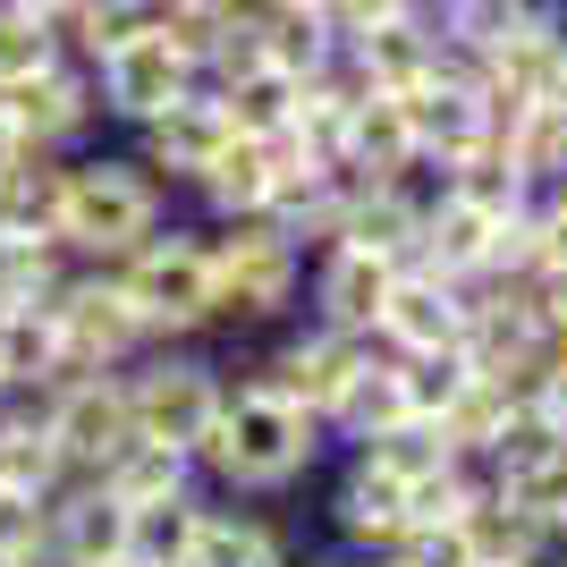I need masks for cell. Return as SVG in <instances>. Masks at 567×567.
I'll return each mask as SVG.
<instances>
[{
  "label": "cell",
  "instance_id": "6da1fadb",
  "mask_svg": "<svg viewBox=\"0 0 567 567\" xmlns=\"http://www.w3.org/2000/svg\"><path fill=\"white\" fill-rule=\"evenodd\" d=\"M331 432L322 415L271 399V390H229L213 432L195 441V483L213 499H288L331 466Z\"/></svg>",
  "mask_w": 567,
  "mask_h": 567
},
{
  "label": "cell",
  "instance_id": "7a4b0ae2",
  "mask_svg": "<svg viewBox=\"0 0 567 567\" xmlns=\"http://www.w3.org/2000/svg\"><path fill=\"white\" fill-rule=\"evenodd\" d=\"M178 213V195L153 178V169L127 153V144H85L69 153V178H60V246L76 262H118L144 229H162Z\"/></svg>",
  "mask_w": 567,
  "mask_h": 567
},
{
  "label": "cell",
  "instance_id": "3957f363",
  "mask_svg": "<svg viewBox=\"0 0 567 567\" xmlns=\"http://www.w3.org/2000/svg\"><path fill=\"white\" fill-rule=\"evenodd\" d=\"M118 280V297L136 306L144 339L169 348V339H213V237L195 213H169L162 229H144L118 262H102Z\"/></svg>",
  "mask_w": 567,
  "mask_h": 567
},
{
  "label": "cell",
  "instance_id": "277c9868",
  "mask_svg": "<svg viewBox=\"0 0 567 567\" xmlns=\"http://www.w3.org/2000/svg\"><path fill=\"white\" fill-rule=\"evenodd\" d=\"M213 237V339H262L280 331L306 297V246L280 237L262 213L246 220H204Z\"/></svg>",
  "mask_w": 567,
  "mask_h": 567
},
{
  "label": "cell",
  "instance_id": "5b68a950",
  "mask_svg": "<svg viewBox=\"0 0 567 567\" xmlns=\"http://www.w3.org/2000/svg\"><path fill=\"white\" fill-rule=\"evenodd\" d=\"M127 415H136V441H162V450H187L213 432L220 399H229V373H220L213 339H169V348H144L127 364Z\"/></svg>",
  "mask_w": 567,
  "mask_h": 567
},
{
  "label": "cell",
  "instance_id": "8992f818",
  "mask_svg": "<svg viewBox=\"0 0 567 567\" xmlns=\"http://www.w3.org/2000/svg\"><path fill=\"white\" fill-rule=\"evenodd\" d=\"M195 85H204V69H195L187 51L169 43L162 25H144V34H127L118 51H102V60H94L102 127H118V136H136L144 118H162L169 102H187Z\"/></svg>",
  "mask_w": 567,
  "mask_h": 567
},
{
  "label": "cell",
  "instance_id": "52a82bcc",
  "mask_svg": "<svg viewBox=\"0 0 567 567\" xmlns=\"http://www.w3.org/2000/svg\"><path fill=\"white\" fill-rule=\"evenodd\" d=\"M51 322H60V348H69V373H127L153 339H144L136 306L118 297V280L102 262H76L60 297H51Z\"/></svg>",
  "mask_w": 567,
  "mask_h": 567
},
{
  "label": "cell",
  "instance_id": "ba28073f",
  "mask_svg": "<svg viewBox=\"0 0 567 567\" xmlns=\"http://www.w3.org/2000/svg\"><path fill=\"white\" fill-rule=\"evenodd\" d=\"M34 406H43V432H51V450H60L69 474H102L127 441H136L127 381L118 373H69V381H51Z\"/></svg>",
  "mask_w": 567,
  "mask_h": 567
},
{
  "label": "cell",
  "instance_id": "9c48e42d",
  "mask_svg": "<svg viewBox=\"0 0 567 567\" xmlns=\"http://www.w3.org/2000/svg\"><path fill=\"white\" fill-rule=\"evenodd\" d=\"M0 111H9V127H18L25 144H43V153H85V144H102V102H94V69H85V60H43L34 76L0 85Z\"/></svg>",
  "mask_w": 567,
  "mask_h": 567
},
{
  "label": "cell",
  "instance_id": "30bf717a",
  "mask_svg": "<svg viewBox=\"0 0 567 567\" xmlns=\"http://www.w3.org/2000/svg\"><path fill=\"white\" fill-rule=\"evenodd\" d=\"M399 534H406V483H390L373 457L339 450V474L322 483V543L348 559H381V550H399Z\"/></svg>",
  "mask_w": 567,
  "mask_h": 567
},
{
  "label": "cell",
  "instance_id": "8fae6325",
  "mask_svg": "<svg viewBox=\"0 0 567 567\" xmlns=\"http://www.w3.org/2000/svg\"><path fill=\"white\" fill-rule=\"evenodd\" d=\"M390 280H399V262H381V255H364V246H339V237H331V246H313V255H306V297H297V313L322 322V331L373 339Z\"/></svg>",
  "mask_w": 567,
  "mask_h": 567
},
{
  "label": "cell",
  "instance_id": "7c38bea8",
  "mask_svg": "<svg viewBox=\"0 0 567 567\" xmlns=\"http://www.w3.org/2000/svg\"><path fill=\"white\" fill-rule=\"evenodd\" d=\"M399 111H406V136H415V153H432V162H457V153H474V144L499 127L492 85H483L466 60H450V69L424 76L415 94H399Z\"/></svg>",
  "mask_w": 567,
  "mask_h": 567
},
{
  "label": "cell",
  "instance_id": "4fadbf2b",
  "mask_svg": "<svg viewBox=\"0 0 567 567\" xmlns=\"http://www.w3.org/2000/svg\"><path fill=\"white\" fill-rule=\"evenodd\" d=\"M229 136H237V127H229V111L213 102V85H195L187 102H169L162 118H144L136 136H127V153H136L169 195H187L195 178L220 162V144H229Z\"/></svg>",
  "mask_w": 567,
  "mask_h": 567
},
{
  "label": "cell",
  "instance_id": "5bb4252c",
  "mask_svg": "<svg viewBox=\"0 0 567 567\" xmlns=\"http://www.w3.org/2000/svg\"><path fill=\"white\" fill-rule=\"evenodd\" d=\"M297 550H306V534L280 517V499H213L204 492L187 567H288Z\"/></svg>",
  "mask_w": 567,
  "mask_h": 567
},
{
  "label": "cell",
  "instance_id": "9a60e30c",
  "mask_svg": "<svg viewBox=\"0 0 567 567\" xmlns=\"http://www.w3.org/2000/svg\"><path fill=\"white\" fill-rule=\"evenodd\" d=\"M457 339H466V297H457V280H441L424 262H399V280L381 297V322H373V348L432 355V348H457Z\"/></svg>",
  "mask_w": 567,
  "mask_h": 567
},
{
  "label": "cell",
  "instance_id": "2e32d148",
  "mask_svg": "<svg viewBox=\"0 0 567 567\" xmlns=\"http://www.w3.org/2000/svg\"><path fill=\"white\" fill-rule=\"evenodd\" d=\"M348 51V69L364 76V94H415L424 76L450 69V43H441V25L424 18V9H399L390 25H373V34H355Z\"/></svg>",
  "mask_w": 567,
  "mask_h": 567
},
{
  "label": "cell",
  "instance_id": "e0dca14e",
  "mask_svg": "<svg viewBox=\"0 0 567 567\" xmlns=\"http://www.w3.org/2000/svg\"><path fill=\"white\" fill-rule=\"evenodd\" d=\"M399 415H415V406H406V381H399V355L364 348L348 364V381L331 390V406H322V432H331V450H364V441L390 432Z\"/></svg>",
  "mask_w": 567,
  "mask_h": 567
},
{
  "label": "cell",
  "instance_id": "ac0fdd59",
  "mask_svg": "<svg viewBox=\"0 0 567 567\" xmlns=\"http://www.w3.org/2000/svg\"><path fill=\"white\" fill-rule=\"evenodd\" d=\"M43 508H51V559H69V567H111V559H127V508L102 492L94 474H69Z\"/></svg>",
  "mask_w": 567,
  "mask_h": 567
},
{
  "label": "cell",
  "instance_id": "d6986e66",
  "mask_svg": "<svg viewBox=\"0 0 567 567\" xmlns=\"http://www.w3.org/2000/svg\"><path fill=\"white\" fill-rule=\"evenodd\" d=\"M457 534H466V559H474V567H543L550 550H559L543 525L525 517L517 499H499L492 483H483V492L457 508Z\"/></svg>",
  "mask_w": 567,
  "mask_h": 567
},
{
  "label": "cell",
  "instance_id": "ffe728a7",
  "mask_svg": "<svg viewBox=\"0 0 567 567\" xmlns=\"http://www.w3.org/2000/svg\"><path fill=\"white\" fill-rule=\"evenodd\" d=\"M51 381H69V348H60L51 306H0V390L43 399Z\"/></svg>",
  "mask_w": 567,
  "mask_h": 567
},
{
  "label": "cell",
  "instance_id": "44dd1931",
  "mask_svg": "<svg viewBox=\"0 0 567 567\" xmlns=\"http://www.w3.org/2000/svg\"><path fill=\"white\" fill-rule=\"evenodd\" d=\"M178 204H187L195 220H246V213H262V204H271V153H262L255 136H229V144H220V162L204 169Z\"/></svg>",
  "mask_w": 567,
  "mask_h": 567
},
{
  "label": "cell",
  "instance_id": "7402d4cb",
  "mask_svg": "<svg viewBox=\"0 0 567 567\" xmlns=\"http://www.w3.org/2000/svg\"><path fill=\"white\" fill-rule=\"evenodd\" d=\"M499 153H508V169H517L525 187L543 195L567 178V102H517V111L492 127Z\"/></svg>",
  "mask_w": 567,
  "mask_h": 567
},
{
  "label": "cell",
  "instance_id": "603a6c76",
  "mask_svg": "<svg viewBox=\"0 0 567 567\" xmlns=\"http://www.w3.org/2000/svg\"><path fill=\"white\" fill-rule=\"evenodd\" d=\"M255 18H262V60H271V69L313 76V69L339 60V34H331V18H322V0H255Z\"/></svg>",
  "mask_w": 567,
  "mask_h": 567
},
{
  "label": "cell",
  "instance_id": "cb8c5ba5",
  "mask_svg": "<svg viewBox=\"0 0 567 567\" xmlns=\"http://www.w3.org/2000/svg\"><path fill=\"white\" fill-rule=\"evenodd\" d=\"M94 483L118 499V508H153V499L195 492V457H187V450H162V441H127V450H118Z\"/></svg>",
  "mask_w": 567,
  "mask_h": 567
},
{
  "label": "cell",
  "instance_id": "d4e9b609",
  "mask_svg": "<svg viewBox=\"0 0 567 567\" xmlns=\"http://www.w3.org/2000/svg\"><path fill=\"white\" fill-rule=\"evenodd\" d=\"M76 255L43 229H0V306H51Z\"/></svg>",
  "mask_w": 567,
  "mask_h": 567
},
{
  "label": "cell",
  "instance_id": "484cf974",
  "mask_svg": "<svg viewBox=\"0 0 567 567\" xmlns=\"http://www.w3.org/2000/svg\"><path fill=\"white\" fill-rule=\"evenodd\" d=\"M213 102L229 111L237 136H280L288 118H297V102H306V76H288V69H271V60H262V69L213 85Z\"/></svg>",
  "mask_w": 567,
  "mask_h": 567
},
{
  "label": "cell",
  "instance_id": "4316f807",
  "mask_svg": "<svg viewBox=\"0 0 567 567\" xmlns=\"http://www.w3.org/2000/svg\"><path fill=\"white\" fill-rule=\"evenodd\" d=\"M415 162V136H406V111L399 94H364L348 118V153H339V169H364V178H399V169Z\"/></svg>",
  "mask_w": 567,
  "mask_h": 567
},
{
  "label": "cell",
  "instance_id": "83f0119b",
  "mask_svg": "<svg viewBox=\"0 0 567 567\" xmlns=\"http://www.w3.org/2000/svg\"><path fill=\"white\" fill-rule=\"evenodd\" d=\"M195 517H204V483L178 492V499H153V508H127V559H144V567H187Z\"/></svg>",
  "mask_w": 567,
  "mask_h": 567
},
{
  "label": "cell",
  "instance_id": "f1b7e54d",
  "mask_svg": "<svg viewBox=\"0 0 567 567\" xmlns=\"http://www.w3.org/2000/svg\"><path fill=\"white\" fill-rule=\"evenodd\" d=\"M355 457H373L390 483H424V474H441V466H457V450H450V432L432 424V415H399L390 432H373Z\"/></svg>",
  "mask_w": 567,
  "mask_h": 567
},
{
  "label": "cell",
  "instance_id": "f546056e",
  "mask_svg": "<svg viewBox=\"0 0 567 567\" xmlns=\"http://www.w3.org/2000/svg\"><path fill=\"white\" fill-rule=\"evenodd\" d=\"M508 406H517V390H499V381L466 373V390H457V399L441 406L432 424L450 432V450H457V457H474V466H483V450H492V441H499V424H508Z\"/></svg>",
  "mask_w": 567,
  "mask_h": 567
},
{
  "label": "cell",
  "instance_id": "4dcf8cb0",
  "mask_svg": "<svg viewBox=\"0 0 567 567\" xmlns=\"http://www.w3.org/2000/svg\"><path fill=\"white\" fill-rule=\"evenodd\" d=\"M0 567H51V508L0 483Z\"/></svg>",
  "mask_w": 567,
  "mask_h": 567
},
{
  "label": "cell",
  "instance_id": "1f68e13d",
  "mask_svg": "<svg viewBox=\"0 0 567 567\" xmlns=\"http://www.w3.org/2000/svg\"><path fill=\"white\" fill-rule=\"evenodd\" d=\"M466 348H432V355H399V381H406V406L415 415H441V406L466 390Z\"/></svg>",
  "mask_w": 567,
  "mask_h": 567
},
{
  "label": "cell",
  "instance_id": "d6a6232c",
  "mask_svg": "<svg viewBox=\"0 0 567 567\" xmlns=\"http://www.w3.org/2000/svg\"><path fill=\"white\" fill-rule=\"evenodd\" d=\"M246 69H262V18H255V0L213 34V51H204V85H229V76H246Z\"/></svg>",
  "mask_w": 567,
  "mask_h": 567
},
{
  "label": "cell",
  "instance_id": "836d02e7",
  "mask_svg": "<svg viewBox=\"0 0 567 567\" xmlns=\"http://www.w3.org/2000/svg\"><path fill=\"white\" fill-rule=\"evenodd\" d=\"M43 60H60V51H51V25L34 18V9H0V85L34 76Z\"/></svg>",
  "mask_w": 567,
  "mask_h": 567
},
{
  "label": "cell",
  "instance_id": "e575fe53",
  "mask_svg": "<svg viewBox=\"0 0 567 567\" xmlns=\"http://www.w3.org/2000/svg\"><path fill=\"white\" fill-rule=\"evenodd\" d=\"M390 559H406V567H474V559H466V534H457V517H450V525H406Z\"/></svg>",
  "mask_w": 567,
  "mask_h": 567
},
{
  "label": "cell",
  "instance_id": "d590c367",
  "mask_svg": "<svg viewBox=\"0 0 567 567\" xmlns=\"http://www.w3.org/2000/svg\"><path fill=\"white\" fill-rule=\"evenodd\" d=\"M399 9H415V0H322V18H331V34H339V43H355V34L390 25Z\"/></svg>",
  "mask_w": 567,
  "mask_h": 567
},
{
  "label": "cell",
  "instance_id": "8d00e7d4",
  "mask_svg": "<svg viewBox=\"0 0 567 567\" xmlns=\"http://www.w3.org/2000/svg\"><path fill=\"white\" fill-rule=\"evenodd\" d=\"M525 297H534V313H543L550 348H567V262H550V271H534V280H525Z\"/></svg>",
  "mask_w": 567,
  "mask_h": 567
},
{
  "label": "cell",
  "instance_id": "74e56055",
  "mask_svg": "<svg viewBox=\"0 0 567 567\" xmlns=\"http://www.w3.org/2000/svg\"><path fill=\"white\" fill-rule=\"evenodd\" d=\"M525 399H534L550 424L567 432V348H550V355H543V373H534V390H525Z\"/></svg>",
  "mask_w": 567,
  "mask_h": 567
},
{
  "label": "cell",
  "instance_id": "f35d334b",
  "mask_svg": "<svg viewBox=\"0 0 567 567\" xmlns=\"http://www.w3.org/2000/svg\"><path fill=\"white\" fill-rule=\"evenodd\" d=\"M534 213H543V271H550V262H567V178L534 195Z\"/></svg>",
  "mask_w": 567,
  "mask_h": 567
},
{
  "label": "cell",
  "instance_id": "ab89813d",
  "mask_svg": "<svg viewBox=\"0 0 567 567\" xmlns=\"http://www.w3.org/2000/svg\"><path fill=\"white\" fill-rule=\"evenodd\" d=\"M288 567H355V559H348V550H331V543H322V550H297Z\"/></svg>",
  "mask_w": 567,
  "mask_h": 567
},
{
  "label": "cell",
  "instance_id": "60d3db41",
  "mask_svg": "<svg viewBox=\"0 0 567 567\" xmlns=\"http://www.w3.org/2000/svg\"><path fill=\"white\" fill-rule=\"evenodd\" d=\"M18 153H25V136L9 127V111H0V178H9V162H18Z\"/></svg>",
  "mask_w": 567,
  "mask_h": 567
},
{
  "label": "cell",
  "instance_id": "b9f144b4",
  "mask_svg": "<svg viewBox=\"0 0 567 567\" xmlns=\"http://www.w3.org/2000/svg\"><path fill=\"white\" fill-rule=\"evenodd\" d=\"M0 9H34V18H51V9H60V0H0Z\"/></svg>",
  "mask_w": 567,
  "mask_h": 567
},
{
  "label": "cell",
  "instance_id": "7bdbcfd3",
  "mask_svg": "<svg viewBox=\"0 0 567 567\" xmlns=\"http://www.w3.org/2000/svg\"><path fill=\"white\" fill-rule=\"evenodd\" d=\"M355 567H406V559H390V550H381V559H355Z\"/></svg>",
  "mask_w": 567,
  "mask_h": 567
},
{
  "label": "cell",
  "instance_id": "ee69618b",
  "mask_svg": "<svg viewBox=\"0 0 567 567\" xmlns=\"http://www.w3.org/2000/svg\"><path fill=\"white\" fill-rule=\"evenodd\" d=\"M543 567H567V550H550V559H543Z\"/></svg>",
  "mask_w": 567,
  "mask_h": 567
},
{
  "label": "cell",
  "instance_id": "f6af8a7d",
  "mask_svg": "<svg viewBox=\"0 0 567 567\" xmlns=\"http://www.w3.org/2000/svg\"><path fill=\"white\" fill-rule=\"evenodd\" d=\"M153 9H169V0H153Z\"/></svg>",
  "mask_w": 567,
  "mask_h": 567
},
{
  "label": "cell",
  "instance_id": "bcb514c9",
  "mask_svg": "<svg viewBox=\"0 0 567 567\" xmlns=\"http://www.w3.org/2000/svg\"><path fill=\"white\" fill-rule=\"evenodd\" d=\"M0 399H9V390H0Z\"/></svg>",
  "mask_w": 567,
  "mask_h": 567
}]
</instances>
